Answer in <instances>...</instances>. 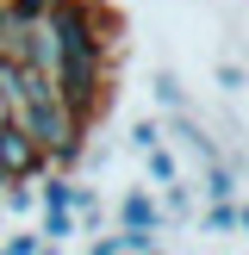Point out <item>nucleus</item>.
Here are the masks:
<instances>
[{"instance_id": "f8f14e48", "label": "nucleus", "mask_w": 249, "mask_h": 255, "mask_svg": "<svg viewBox=\"0 0 249 255\" xmlns=\"http://www.w3.org/2000/svg\"><path fill=\"white\" fill-rule=\"evenodd\" d=\"M87 255H131V249H124V231H119V237H94Z\"/></svg>"}, {"instance_id": "f257e3e1", "label": "nucleus", "mask_w": 249, "mask_h": 255, "mask_svg": "<svg viewBox=\"0 0 249 255\" xmlns=\"http://www.w3.org/2000/svg\"><path fill=\"white\" fill-rule=\"evenodd\" d=\"M0 174H6V181H37V174H44V149H37L12 119L0 125Z\"/></svg>"}, {"instance_id": "7ed1b4c3", "label": "nucleus", "mask_w": 249, "mask_h": 255, "mask_svg": "<svg viewBox=\"0 0 249 255\" xmlns=\"http://www.w3.org/2000/svg\"><path fill=\"white\" fill-rule=\"evenodd\" d=\"M149 94H156V106H168V112L187 106V87H181V75H174V69H156V75H149Z\"/></svg>"}, {"instance_id": "20e7f679", "label": "nucleus", "mask_w": 249, "mask_h": 255, "mask_svg": "<svg viewBox=\"0 0 249 255\" xmlns=\"http://www.w3.org/2000/svg\"><path fill=\"white\" fill-rule=\"evenodd\" d=\"M37 237L69 243V237H75V206H44V231H37Z\"/></svg>"}, {"instance_id": "ddd939ff", "label": "nucleus", "mask_w": 249, "mask_h": 255, "mask_svg": "<svg viewBox=\"0 0 249 255\" xmlns=\"http://www.w3.org/2000/svg\"><path fill=\"white\" fill-rule=\"evenodd\" d=\"M237 231H243V237H249V206H237Z\"/></svg>"}, {"instance_id": "6e6552de", "label": "nucleus", "mask_w": 249, "mask_h": 255, "mask_svg": "<svg viewBox=\"0 0 249 255\" xmlns=\"http://www.w3.org/2000/svg\"><path fill=\"white\" fill-rule=\"evenodd\" d=\"M50 6H56V0H6V12H12V25H31V19H44Z\"/></svg>"}, {"instance_id": "423d86ee", "label": "nucleus", "mask_w": 249, "mask_h": 255, "mask_svg": "<svg viewBox=\"0 0 249 255\" xmlns=\"http://www.w3.org/2000/svg\"><path fill=\"white\" fill-rule=\"evenodd\" d=\"M206 199H237V168L231 162H212L206 168Z\"/></svg>"}, {"instance_id": "9d476101", "label": "nucleus", "mask_w": 249, "mask_h": 255, "mask_svg": "<svg viewBox=\"0 0 249 255\" xmlns=\"http://www.w3.org/2000/svg\"><path fill=\"white\" fill-rule=\"evenodd\" d=\"M37 243H44L37 231H12V237H6L0 249H6V255H37Z\"/></svg>"}, {"instance_id": "0eeeda50", "label": "nucleus", "mask_w": 249, "mask_h": 255, "mask_svg": "<svg viewBox=\"0 0 249 255\" xmlns=\"http://www.w3.org/2000/svg\"><path fill=\"white\" fill-rule=\"evenodd\" d=\"M143 162H149V174H156V187H168V181H181V168H174V156H168V149H143Z\"/></svg>"}, {"instance_id": "9b49d317", "label": "nucleus", "mask_w": 249, "mask_h": 255, "mask_svg": "<svg viewBox=\"0 0 249 255\" xmlns=\"http://www.w3.org/2000/svg\"><path fill=\"white\" fill-rule=\"evenodd\" d=\"M243 81H249V75L237 69V62H218V87H224V94H243Z\"/></svg>"}, {"instance_id": "1a4fd4ad", "label": "nucleus", "mask_w": 249, "mask_h": 255, "mask_svg": "<svg viewBox=\"0 0 249 255\" xmlns=\"http://www.w3.org/2000/svg\"><path fill=\"white\" fill-rule=\"evenodd\" d=\"M156 143H162V125H156V119H137V125H131V149L143 156V149H156Z\"/></svg>"}, {"instance_id": "4468645a", "label": "nucleus", "mask_w": 249, "mask_h": 255, "mask_svg": "<svg viewBox=\"0 0 249 255\" xmlns=\"http://www.w3.org/2000/svg\"><path fill=\"white\" fill-rule=\"evenodd\" d=\"M6 119H12V106H6V94H0V125H6Z\"/></svg>"}, {"instance_id": "2eb2a0df", "label": "nucleus", "mask_w": 249, "mask_h": 255, "mask_svg": "<svg viewBox=\"0 0 249 255\" xmlns=\"http://www.w3.org/2000/svg\"><path fill=\"white\" fill-rule=\"evenodd\" d=\"M0 255H6V249H0Z\"/></svg>"}, {"instance_id": "f03ea898", "label": "nucleus", "mask_w": 249, "mask_h": 255, "mask_svg": "<svg viewBox=\"0 0 249 255\" xmlns=\"http://www.w3.org/2000/svg\"><path fill=\"white\" fill-rule=\"evenodd\" d=\"M168 131H174V143H181L187 149V156H193L199 162V168H212V162H224L218 156V143H212V131H206V119H193V112H168Z\"/></svg>"}, {"instance_id": "39448f33", "label": "nucleus", "mask_w": 249, "mask_h": 255, "mask_svg": "<svg viewBox=\"0 0 249 255\" xmlns=\"http://www.w3.org/2000/svg\"><path fill=\"white\" fill-rule=\"evenodd\" d=\"M199 224H206L212 237H224V231H237V199H206V218H199Z\"/></svg>"}]
</instances>
